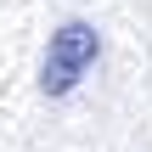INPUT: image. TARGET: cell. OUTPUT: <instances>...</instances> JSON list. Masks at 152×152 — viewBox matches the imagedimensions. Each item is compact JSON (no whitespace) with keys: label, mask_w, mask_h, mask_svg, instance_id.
Segmentation results:
<instances>
[{"label":"cell","mask_w":152,"mask_h":152,"mask_svg":"<svg viewBox=\"0 0 152 152\" xmlns=\"http://www.w3.org/2000/svg\"><path fill=\"white\" fill-rule=\"evenodd\" d=\"M102 56V39H96V28L90 23H62L56 34H51V45H45V62H39V90L45 96H68L85 73H90V62Z\"/></svg>","instance_id":"cell-1"}]
</instances>
